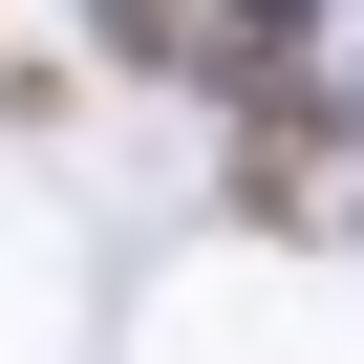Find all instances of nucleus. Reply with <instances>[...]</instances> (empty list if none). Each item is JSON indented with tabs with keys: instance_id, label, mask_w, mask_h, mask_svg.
Here are the masks:
<instances>
[{
	"instance_id": "1",
	"label": "nucleus",
	"mask_w": 364,
	"mask_h": 364,
	"mask_svg": "<svg viewBox=\"0 0 364 364\" xmlns=\"http://www.w3.org/2000/svg\"><path fill=\"white\" fill-rule=\"evenodd\" d=\"M86 22H107V65H215V43H193V0H86Z\"/></svg>"
}]
</instances>
